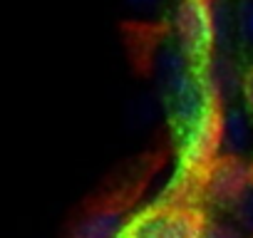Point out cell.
I'll list each match as a JSON object with an SVG mask.
<instances>
[{
    "label": "cell",
    "instance_id": "obj_1",
    "mask_svg": "<svg viewBox=\"0 0 253 238\" xmlns=\"http://www.w3.org/2000/svg\"><path fill=\"white\" fill-rule=\"evenodd\" d=\"M204 226L206 213L196 203L167 201L134 216L122 238H201Z\"/></svg>",
    "mask_w": 253,
    "mask_h": 238
},
{
    "label": "cell",
    "instance_id": "obj_2",
    "mask_svg": "<svg viewBox=\"0 0 253 238\" xmlns=\"http://www.w3.org/2000/svg\"><path fill=\"white\" fill-rule=\"evenodd\" d=\"M176 42L196 67L213 55V0H181L176 8Z\"/></svg>",
    "mask_w": 253,
    "mask_h": 238
},
{
    "label": "cell",
    "instance_id": "obj_3",
    "mask_svg": "<svg viewBox=\"0 0 253 238\" xmlns=\"http://www.w3.org/2000/svg\"><path fill=\"white\" fill-rule=\"evenodd\" d=\"M251 184V164L243 157L221 154L204 169L201 198L216 208H233Z\"/></svg>",
    "mask_w": 253,
    "mask_h": 238
},
{
    "label": "cell",
    "instance_id": "obj_4",
    "mask_svg": "<svg viewBox=\"0 0 253 238\" xmlns=\"http://www.w3.org/2000/svg\"><path fill=\"white\" fill-rule=\"evenodd\" d=\"M253 147V117L246 107H221V152L243 157Z\"/></svg>",
    "mask_w": 253,
    "mask_h": 238
},
{
    "label": "cell",
    "instance_id": "obj_5",
    "mask_svg": "<svg viewBox=\"0 0 253 238\" xmlns=\"http://www.w3.org/2000/svg\"><path fill=\"white\" fill-rule=\"evenodd\" d=\"M129 223L126 213L117 206H102L89 211L75 228L70 238H122Z\"/></svg>",
    "mask_w": 253,
    "mask_h": 238
},
{
    "label": "cell",
    "instance_id": "obj_6",
    "mask_svg": "<svg viewBox=\"0 0 253 238\" xmlns=\"http://www.w3.org/2000/svg\"><path fill=\"white\" fill-rule=\"evenodd\" d=\"M233 216H236V223L246 231V233H253V184L241 194V198L236 201V206L231 208Z\"/></svg>",
    "mask_w": 253,
    "mask_h": 238
},
{
    "label": "cell",
    "instance_id": "obj_7",
    "mask_svg": "<svg viewBox=\"0 0 253 238\" xmlns=\"http://www.w3.org/2000/svg\"><path fill=\"white\" fill-rule=\"evenodd\" d=\"M236 33L241 35V40L253 47V0H243L236 10Z\"/></svg>",
    "mask_w": 253,
    "mask_h": 238
},
{
    "label": "cell",
    "instance_id": "obj_8",
    "mask_svg": "<svg viewBox=\"0 0 253 238\" xmlns=\"http://www.w3.org/2000/svg\"><path fill=\"white\" fill-rule=\"evenodd\" d=\"M201 238H246V231L238 223L228 221H206Z\"/></svg>",
    "mask_w": 253,
    "mask_h": 238
},
{
    "label": "cell",
    "instance_id": "obj_9",
    "mask_svg": "<svg viewBox=\"0 0 253 238\" xmlns=\"http://www.w3.org/2000/svg\"><path fill=\"white\" fill-rule=\"evenodd\" d=\"M241 97H243V104L248 109V114L253 117V65L243 72V82H241Z\"/></svg>",
    "mask_w": 253,
    "mask_h": 238
},
{
    "label": "cell",
    "instance_id": "obj_10",
    "mask_svg": "<svg viewBox=\"0 0 253 238\" xmlns=\"http://www.w3.org/2000/svg\"><path fill=\"white\" fill-rule=\"evenodd\" d=\"M124 3L129 5L132 10H137L139 15H147V13H154V10H159L162 0H124Z\"/></svg>",
    "mask_w": 253,
    "mask_h": 238
},
{
    "label": "cell",
    "instance_id": "obj_11",
    "mask_svg": "<svg viewBox=\"0 0 253 238\" xmlns=\"http://www.w3.org/2000/svg\"><path fill=\"white\" fill-rule=\"evenodd\" d=\"M251 181H253V161H251Z\"/></svg>",
    "mask_w": 253,
    "mask_h": 238
}]
</instances>
